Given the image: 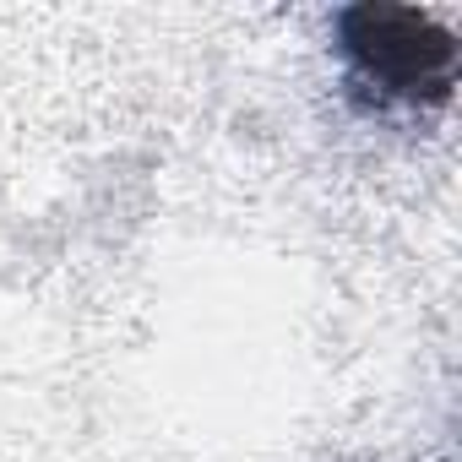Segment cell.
<instances>
[{
  "label": "cell",
  "instance_id": "obj_1",
  "mask_svg": "<svg viewBox=\"0 0 462 462\" xmlns=\"http://www.w3.org/2000/svg\"><path fill=\"white\" fill-rule=\"evenodd\" d=\"M332 50L343 60L348 98L370 115L446 109L457 93V33L419 6L359 0L332 17Z\"/></svg>",
  "mask_w": 462,
  "mask_h": 462
}]
</instances>
